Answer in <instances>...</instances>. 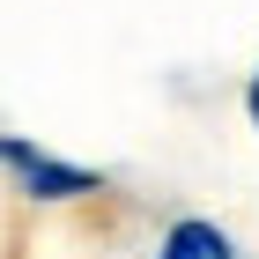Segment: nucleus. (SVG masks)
I'll return each instance as SVG.
<instances>
[{
    "label": "nucleus",
    "mask_w": 259,
    "mask_h": 259,
    "mask_svg": "<svg viewBox=\"0 0 259 259\" xmlns=\"http://www.w3.org/2000/svg\"><path fill=\"white\" fill-rule=\"evenodd\" d=\"M0 170H8V185H15L30 207H67V200H97L104 185V170H89V163H74V156H52L45 141H30V134H0Z\"/></svg>",
    "instance_id": "obj_1"
},
{
    "label": "nucleus",
    "mask_w": 259,
    "mask_h": 259,
    "mask_svg": "<svg viewBox=\"0 0 259 259\" xmlns=\"http://www.w3.org/2000/svg\"><path fill=\"white\" fill-rule=\"evenodd\" d=\"M156 259H237V237L222 222H207V215H178L156 237Z\"/></svg>",
    "instance_id": "obj_2"
},
{
    "label": "nucleus",
    "mask_w": 259,
    "mask_h": 259,
    "mask_svg": "<svg viewBox=\"0 0 259 259\" xmlns=\"http://www.w3.org/2000/svg\"><path fill=\"white\" fill-rule=\"evenodd\" d=\"M244 119L259 126V67H252V81H244Z\"/></svg>",
    "instance_id": "obj_3"
}]
</instances>
